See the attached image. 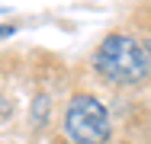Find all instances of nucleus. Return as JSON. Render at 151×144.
Masks as SVG:
<instances>
[{"instance_id":"3","label":"nucleus","mask_w":151,"mask_h":144,"mask_svg":"<svg viewBox=\"0 0 151 144\" xmlns=\"http://www.w3.org/2000/svg\"><path fill=\"white\" fill-rule=\"evenodd\" d=\"M145 58H148V74H151V42H148V48H145Z\"/></svg>"},{"instance_id":"2","label":"nucleus","mask_w":151,"mask_h":144,"mask_svg":"<svg viewBox=\"0 0 151 144\" xmlns=\"http://www.w3.org/2000/svg\"><path fill=\"white\" fill-rule=\"evenodd\" d=\"M64 135L74 144H106L109 115L93 96H74L64 112Z\"/></svg>"},{"instance_id":"1","label":"nucleus","mask_w":151,"mask_h":144,"mask_svg":"<svg viewBox=\"0 0 151 144\" xmlns=\"http://www.w3.org/2000/svg\"><path fill=\"white\" fill-rule=\"evenodd\" d=\"M93 67L113 83H138L148 74L145 48L129 35H106L93 55Z\"/></svg>"}]
</instances>
